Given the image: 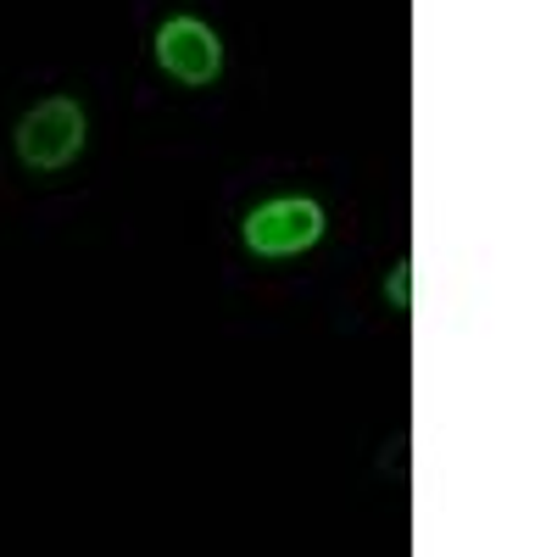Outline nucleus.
<instances>
[{
	"instance_id": "2",
	"label": "nucleus",
	"mask_w": 557,
	"mask_h": 557,
	"mask_svg": "<svg viewBox=\"0 0 557 557\" xmlns=\"http://www.w3.org/2000/svg\"><path fill=\"white\" fill-rule=\"evenodd\" d=\"M323 207L312 196H273L262 207L246 212L240 223V240L251 257H301L323 240Z\"/></svg>"
},
{
	"instance_id": "1",
	"label": "nucleus",
	"mask_w": 557,
	"mask_h": 557,
	"mask_svg": "<svg viewBox=\"0 0 557 557\" xmlns=\"http://www.w3.org/2000/svg\"><path fill=\"white\" fill-rule=\"evenodd\" d=\"M17 162L28 173H62L84 151V107L73 96H45L17 117Z\"/></svg>"
},
{
	"instance_id": "3",
	"label": "nucleus",
	"mask_w": 557,
	"mask_h": 557,
	"mask_svg": "<svg viewBox=\"0 0 557 557\" xmlns=\"http://www.w3.org/2000/svg\"><path fill=\"white\" fill-rule=\"evenodd\" d=\"M157 67L184 89H207L223 73V39L201 17H168L157 28Z\"/></svg>"
},
{
	"instance_id": "4",
	"label": "nucleus",
	"mask_w": 557,
	"mask_h": 557,
	"mask_svg": "<svg viewBox=\"0 0 557 557\" xmlns=\"http://www.w3.org/2000/svg\"><path fill=\"white\" fill-rule=\"evenodd\" d=\"M385 301H391L396 312L412 307V262H396V268H391V278H385Z\"/></svg>"
}]
</instances>
